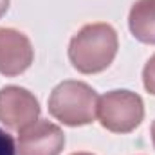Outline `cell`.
<instances>
[{
  "label": "cell",
  "instance_id": "1",
  "mask_svg": "<svg viewBox=\"0 0 155 155\" xmlns=\"http://www.w3.org/2000/svg\"><path fill=\"white\" fill-rule=\"evenodd\" d=\"M117 49V33L110 24H87L69 43V60L78 72L97 74L110 67Z\"/></svg>",
  "mask_w": 155,
  "mask_h": 155
},
{
  "label": "cell",
  "instance_id": "2",
  "mask_svg": "<svg viewBox=\"0 0 155 155\" xmlns=\"http://www.w3.org/2000/svg\"><path fill=\"white\" fill-rule=\"evenodd\" d=\"M97 92L83 83L67 79L54 87L49 96V114L67 126L90 124L97 117Z\"/></svg>",
  "mask_w": 155,
  "mask_h": 155
},
{
  "label": "cell",
  "instance_id": "3",
  "mask_svg": "<svg viewBox=\"0 0 155 155\" xmlns=\"http://www.w3.org/2000/svg\"><path fill=\"white\" fill-rule=\"evenodd\" d=\"M97 119L114 134H130L144 119V103L132 90H110L97 101Z\"/></svg>",
  "mask_w": 155,
  "mask_h": 155
},
{
  "label": "cell",
  "instance_id": "4",
  "mask_svg": "<svg viewBox=\"0 0 155 155\" xmlns=\"http://www.w3.org/2000/svg\"><path fill=\"white\" fill-rule=\"evenodd\" d=\"M38 99L27 88L9 85L0 90V123L7 128L20 132L38 121Z\"/></svg>",
  "mask_w": 155,
  "mask_h": 155
},
{
  "label": "cell",
  "instance_id": "5",
  "mask_svg": "<svg viewBox=\"0 0 155 155\" xmlns=\"http://www.w3.org/2000/svg\"><path fill=\"white\" fill-rule=\"evenodd\" d=\"M65 146L63 130L51 121H35L18 134V155H60Z\"/></svg>",
  "mask_w": 155,
  "mask_h": 155
},
{
  "label": "cell",
  "instance_id": "6",
  "mask_svg": "<svg viewBox=\"0 0 155 155\" xmlns=\"http://www.w3.org/2000/svg\"><path fill=\"white\" fill-rule=\"evenodd\" d=\"M33 60L31 40L16 29L0 27V74L18 76L31 67Z\"/></svg>",
  "mask_w": 155,
  "mask_h": 155
},
{
  "label": "cell",
  "instance_id": "7",
  "mask_svg": "<svg viewBox=\"0 0 155 155\" xmlns=\"http://www.w3.org/2000/svg\"><path fill=\"white\" fill-rule=\"evenodd\" d=\"M128 27L141 43H155V0H137L128 15Z\"/></svg>",
  "mask_w": 155,
  "mask_h": 155
},
{
  "label": "cell",
  "instance_id": "8",
  "mask_svg": "<svg viewBox=\"0 0 155 155\" xmlns=\"http://www.w3.org/2000/svg\"><path fill=\"white\" fill-rule=\"evenodd\" d=\"M143 83H144V88L155 96V54L146 61L143 69Z\"/></svg>",
  "mask_w": 155,
  "mask_h": 155
},
{
  "label": "cell",
  "instance_id": "9",
  "mask_svg": "<svg viewBox=\"0 0 155 155\" xmlns=\"http://www.w3.org/2000/svg\"><path fill=\"white\" fill-rule=\"evenodd\" d=\"M0 155H18L13 135H9L2 128H0Z\"/></svg>",
  "mask_w": 155,
  "mask_h": 155
},
{
  "label": "cell",
  "instance_id": "10",
  "mask_svg": "<svg viewBox=\"0 0 155 155\" xmlns=\"http://www.w3.org/2000/svg\"><path fill=\"white\" fill-rule=\"evenodd\" d=\"M7 9H9V0H0V18L5 15Z\"/></svg>",
  "mask_w": 155,
  "mask_h": 155
},
{
  "label": "cell",
  "instance_id": "11",
  "mask_svg": "<svg viewBox=\"0 0 155 155\" xmlns=\"http://www.w3.org/2000/svg\"><path fill=\"white\" fill-rule=\"evenodd\" d=\"M152 143H153V148H155V121L152 123Z\"/></svg>",
  "mask_w": 155,
  "mask_h": 155
},
{
  "label": "cell",
  "instance_id": "12",
  "mask_svg": "<svg viewBox=\"0 0 155 155\" xmlns=\"http://www.w3.org/2000/svg\"><path fill=\"white\" fill-rule=\"evenodd\" d=\"M71 155H92V153H87V152H78V153H71Z\"/></svg>",
  "mask_w": 155,
  "mask_h": 155
}]
</instances>
